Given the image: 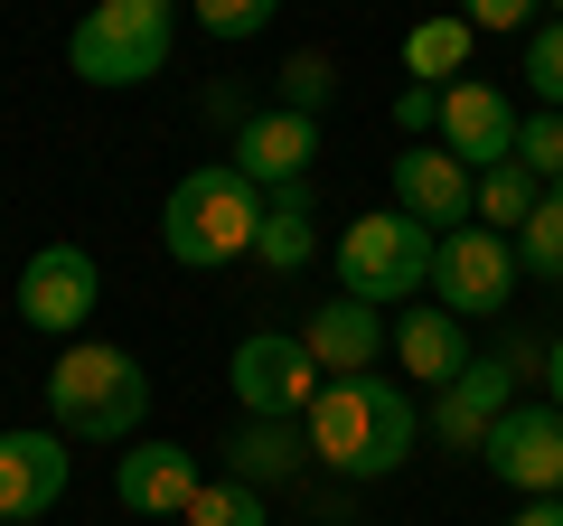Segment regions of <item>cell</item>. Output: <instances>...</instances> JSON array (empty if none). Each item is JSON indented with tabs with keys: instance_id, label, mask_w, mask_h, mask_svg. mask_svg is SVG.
I'll return each instance as SVG.
<instances>
[{
	"instance_id": "1",
	"label": "cell",
	"mask_w": 563,
	"mask_h": 526,
	"mask_svg": "<svg viewBox=\"0 0 563 526\" xmlns=\"http://www.w3.org/2000/svg\"><path fill=\"white\" fill-rule=\"evenodd\" d=\"M301 442L339 480H395L413 461V442H422V405L395 376H376V366L366 376H329L310 395V414H301Z\"/></svg>"
},
{
	"instance_id": "2",
	"label": "cell",
	"mask_w": 563,
	"mask_h": 526,
	"mask_svg": "<svg viewBox=\"0 0 563 526\" xmlns=\"http://www.w3.org/2000/svg\"><path fill=\"white\" fill-rule=\"evenodd\" d=\"M141 414H151V366L132 348L103 339H66L47 366V424L66 442H141Z\"/></svg>"
},
{
	"instance_id": "3",
	"label": "cell",
	"mask_w": 563,
	"mask_h": 526,
	"mask_svg": "<svg viewBox=\"0 0 563 526\" xmlns=\"http://www.w3.org/2000/svg\"><path fill=\"white\" fill-rule=\"evenodd\" d=\"M254 226H263V188L244 179L235 161H198L161 207V244L188 273H217V263L254 254Z\"/></svg>"
},
{
	"instance_id": "4",
	"label": "cell",
	"mask_w": 563,
	"mask_h": 526,
	"mask_svg": "<svg viewBox=\"0 0 563 526\" xmlns=\"http://www.w3.org/2000/svg\"><path fill=\"white\" fill-rule=\"evenodd\" d=\"M179 47V0H85V20L66 29V66L103 95L151 85Z\"/></svg>"
},
{
	"instance_id": "5",
	"label": "cell",
	"mask_w": 563,
	"mask_h": 526,
	"mask_svg": "<svg viewBox=\"0 0 563 526\" xmlns=\"http://www.w3.org/2000/svg\"><path fill=\"white\" fill-rule=\"evenodd\" d=\"M339 292L347 302H413L432 292V226H413L404 207H376L339 235Z\"/></svg>"
},
{
	"instance_id": "6",
	"label": "cell",
	"mask_w": 563,
	"mask_h": 526,
	"mask_svg": "<svg viewBox=\"0 0 563 526\" xmlns=\"http://www.w3.org/2000/svg\"><path fill=\"white\" fill-rule=\"evenodd\" d=\"M225 385H235V405L263 414V424H301L329 376L301 348V329H254V339H235V358H225Z\"/></svg>"
},
{
	"instance_id": "7",
	"label": "cell",
	"mask_w": 563,
	"mask_h": 526,
	"mask_svg": "<svg viewBox=\"0 0 563 526\" xmlns=\"http://www.w3.org/2000/svg\"><path fill=\"white\" fill-rule=\"evenodd\" d=\"M507 292H517V235H498V226H451V235H432V302L451 320H498Z\"/></svg>"
},
{
	"instance_id": "8",
	"label": "cell",
	"mask_w": 563,
	"mask_h": 526,
	"mask_svg": "<svg viewBox=\"0 0 563 526\" xmlns=\"http://www.w3.org/2000/svg\"><path fill=\"white\" fill-rule=\"evenodd\" d=\"M10 302H20V329H38V339H85V320L103 302V263L85 244H38L20 263V292Z\"/></svg>"
},
{
	"instance_id": "9",
	"label": "cell",
	"mask_w": 563,
	"mask_h": 526,
	"mask_svg": "<svg viewBox=\"0 0 563 526\" xmlns=\"http://www.w3.org/2000/svg\"><path fill=\"white\" fill-rule=\"evenodd\" d=\"M479 461L498 470L517 498H563V414L554 405H507L498 424H488Z\"/></svg>"
},
{
	"instance_id": "10",
	"label": "cell",
	"mask_w": 563,
	"mask_h": 526,
	"mask_svg": "<svg viewBox=\"0 0 563 526\" xmlns=\"http://www.w3.org/2000/svg\"><path fill=\"white\" fill-rule=\"evenodd\" d=\"M66 480H76V451H66L57 424H20V432H0V526H29L47 517V507L66 498Z\"/></svg>"
},
{
	"instance_id": "11",
	"label": "cell",
	"mask_w": 563,
	"mask_h": 526,
	"mask_svg": "<svg viewBox=\"0 0 563 526\" xmlns=\"http://www.w3.org/2000/svg\"><path fill=\"white\" fill-rule=\"evenodd\" d=\"M442 151L470 169V179L498 169V161H517V103H507L488 76H451L442 85Z\"/></svg>"
},
{
	"instance_id": "12",
	"label": "cell",
	"mask_w": 563,
	"mask_h": 526,
	"mask_svg": "<svg viewBox=\"0 0 563 526\" xmlns=\"http://www.w3.org/2000/svg\"><path fill=\"white\" fill-rule=\"evenodd\" d=\"M507 405H517V366H507V358H470L461 376L432 395V442H442V451H479L488 424H498Z\"/></svg>"
},
{
	"instance_id": "13",
	"label": "cell",
	"mask_w": 563,
	"mask_h": 526,
	"mask_svg": "<svg viewBox=\"0 0 563 526\" xmlns=\"http://www.w3.org/2000/svg\"><path fill=\"white\" fill-rule=\"evenodd\" d=\"M113 498L132 507V517H188V498H198V451L188 442H122L113 461Z\"/></svg>"
},
{
	"instance_id": "14",
	"label": "cell",
	"mask_w": 563,
	"mask_h": 526,
	"mask_svg": "<svg viewBox=\"0 0 563 526\" xmlns=\"http://www.w3.org/2000/svg\"><path fill=\"white\" fill-rule=\"evenodd\" d=\"M395 207L413 226H470L479 217V179H470L461 161H451V151H432V142H413V151H395Z\"/></svg>"
},
{
	"instance_id": "15",
	"label": "cell",
	"mask_w": 563,
	"mask_h": 526,
	"mask_svg": "<svg viewBox=\"0 0 563 526\" xmlns=\"http://www.w3.org/2000/svg\"><path fill=\"white\" fill-rule=\"evenodd\" d=\"M310 161H320V122L310 113H244V132H235V169L273 198V188H291V179H310Z\"/></svg>"
},
{
	"instance_id": "16",
	"label": "cell",
	"mask_w": 563,
	"mask_h": 526,
	"mask_svg": "<svg viewBox=\"0 0 563 526\" xmlns=\"http://www.w3.org/2000/svg\"><path fill=\"white\" fill-rule=\"evenodd\" d=\"M301 348L320 358V376H366V366L395 348V329L376 320V302H347V292H339V302H320L301 320Z\"/></svg>"
},
{
	"instance_id": "17",
	"label": "cell",
	"mask_w": 563,
	"mask_h": 526,
	"mask_svg": "<svg viewBox=\"0 0 563 526\" xmlns=\"http://www.w3.org/2000/svg\"><path fill=\"white\" fill-rule=\"evenodd\" d=\"M395 358H404V376H422L432 395H442V385L470 366V339H461V320H451V310L413 302V310L395 320Z\"/></svg>"
},
{
	"instance_id": "18",
	"label": "cell",
	"mask_w": 563,
	"mask_h": 526,
	"mask_svg": "<svg viewBox=\"0 0 563 526\" xmlns=\"http://www.w3.org/2000/svg\"><path fill=\"white\" fill-rule=\"evenodd\" d=\"M217 451H225V480H244V489H273V480H291V470L310 461L301 424H263V414H244Z\"/></svg>"
},
{
	"instance_id": "19",
	"label": "cell",
	"mask_w": 563,
	"mask_h": 526,
	"mask_svg": "<svg viewBox=\"0 0 563 526\" xmlns=\"http://www.w3.org/2000/svg\"><path fill=\"white\" fill-rule=\"evenodd\" d=\"M310 254H320V217H310V179H291V188H273V198H263L254 263H273V273H301Z\"/></svg>"
},
{
	"instance_id": "20",
	"label": "cell",
	"mask_w": 563,
	"mask_h": 526,
	"mask_svg": "<svg viewBox=\"0 0 563 526\" xmlns=\"http://www.w3.org/2000/svg\"><path fill=\"white\" fill-rule=\"evenodd\" d=\"M470 39H479V29H470L461 10H451V20H413V29H404V76H413V85L461 76V66H470Z\"/></svg>"
},
{
	"instance_id": "21",
	"label": "cell",
	"mask_w": 563,
	"mask_h": 526,
	"mask_svg": "<svg viewBox=\"0 0 563 526\" xmlns=\"http://www.w3.org/2000/svg\"><path fill=\"white\" fill-rule=\"evenodd\" d=\"M536 198H544V179L526 161H498V169H479V226H507L517 235L526 217H536Z\"/></svg>"
},
{
	"instance_id": "22",
	"label": "cell",
	"mask_w": 563,
	"mask_h": 526,
	"mask_svg": "<svg viewBox=\"0 0 563 526\" xmlns=\"http://www.w3.org/2000/svg\"><path fill=\"white\" fill-rule=\"evenodd\" d=\"M517 273H536V283H563V179L536 198V217L517 226Z\"/></svg>"
},
{
	"instance_id": "23",
	"label": "cell",
	"mask_w": 563,
	"mask_h": 526,
	"mask_svg": "<svg viewBox=\"0 0 563 526\" xmlns=\"http://www.w3.org/2000/svg\"><path fill=\"white\" fill-rule=\"evenodd\" d=\"M188 20H198L217 47H254L263 29L282 20V0H188Z\"/></svg>"
},
{
	"instance_id": "24",
	"label": "cell",
	"mask_w": 563,
	"mask_h": 526,
	"mask_svg": "<svg viewBox=\"0 0 563 526\" xmlns=\"http://www.w3.org/2000/svg\"><path fill=\"white\" fill-rule=\"evenodd\" d=\"M526 85H536V113H563V20L526 29Z\"/></svg>"
},
{
	"instance_id": "25",
	"label": "cell",
	"mask_w": 563,
	"mask_h": 526,
	"mask_svg": "<svg viewBox=\"0 0 563 526\" xmlns=\"http://www.w3.org/2000/svg\"><path fill=\"white\" fill-rule=\"evenodd\" d=\"M188 526H263V489H244V480H198Z\"/></svg>"
},
{
	"instance_id": "26",
	"label": "cell",
	"mask_w": 563,
	"mask_h": 526,
	"mask_svg": "<svg viewBox=\"0 0 563 526\" xmlns=\"http://www.w3.org/2000/svg\"><path fill=\"white\" fill-rule=\"evenodd\" d=\"M329 85H339V66H329L320 47H301V57H282V113H310V122H320Z\"/></svg>"
},
{
	"instance_id": "27",
	"label": "cell",
	"mask_w": 563,
	"mask_h": 526,
	"mask_svg": "<svg viewBox=\"0 0 563 526\" xmlns=\"http://www.w3.org/2000/svg\"><path fill=\"white\" fill-rule=\"evenodd\" d=\"M517 161L536 169L544 188L563 179V113H517Z\"/></svg>"
},
{
	"instance_id": "28",
	"label": "cell",
	"mask_w": 563,
	"mask_h": 526,
	"mask_svg": "<svg viewBox=\"0 0 563 526\" xmlns=\"http://www.w3.org/2000/svg\"><path fill=\"white\" fill-rule=\"evenodd\" d=\"M395 132H404V142L442 132V95H432V85H404V95H395Z\"/></svg>"
},
{
	"instance_id": "29",
	"label": "cell",
	"mask_w": 563,
	"mask_h": 526,
	"mask_svg": "<svg viewBox=\"0 0 563 526\" xmlns=\"http://www.w3.org/2000/svg\"><path fill=\"white\" fill-rule=\"evenodd\" d=\"M536 10H544V0H461V20L470 29H498V39H507V29H536Z\"/></svg>"
},
{
	"instance_id": "30",
	"label": "cell",
	"mask_w": 563,
	"mask_h": 526,
	"mask_svg": "<svg viewBox=\"0 0 563 526\" xmlns=\"http://www.w3.org/2000/svg\"><path fill=\"white\" fill-rule=\"evenodd\" d=\"M207 122H225V132H244V103L225 95V85H207Z\"/></svg>"
},
{
	"instance_id": "31",
	"label": "cell",
	"mask_w": 563,
	"mask_h": 526,
	"mask_svg": "<svg viewBox=\"0 0 563 526\" xmlns=\"http://www.w3.org/2000/svg\"><path fill=\"white\" fill-rule=\"evenodd\" d=\"M544 395H554V414H563V329L544 339Z\"/></svg>"
},
{
	"instance_id": "32",
	"label": "cell",
	"mask_w": 563,
	"mask_h": 526,
	"mask_svg": "<svg viewBox=\"0 0 563 526\" xmlns=\"http://www.w3.org/2000/svg\"><path fill=\"white\" fill-rule=\"evenodd\" d=\"M507 526H563V498H526V507H517Z\"/></svg>"
},
{
	"instance_id": "33",
	"label": "cell",
	"mask_w": 563,
	"mask_h": 526,
	"mask_svg": "<svg viewBox=\"0 0 563 526\" xmlns=\"http://www.w3.org/2000/svg\"><path fill=\"white\" fill-rule=\"evenodd\" d=\"M554 10H563V0H554Z\"/></svg>"
}]
</instances>
